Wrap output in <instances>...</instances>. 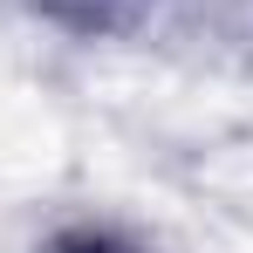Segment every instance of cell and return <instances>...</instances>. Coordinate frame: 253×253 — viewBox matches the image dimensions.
I'll list each match as a JSON object with an SVG mask.
<instances>
[{
	"instance_id": "1",
	"label": "cell",
	"mask_w": 253,
	"mask_h": 253,
	"mask_svg": "<svg viewBox=\"0 0 253 253\" xmlns=\"http://www.w3.org/2000/svg\"><path fill=\"white\" fill-rule=\"evenodd\" d=\"M55 253H130V247H117L110 233H62V240H55Z\"/></svg>"
}]
</instances>
